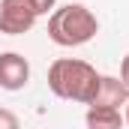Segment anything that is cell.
Here are the masks:
<instances>
[{"label":"cell","instance_id":"cell-1","mask_svg":"<svg viewBox=\"0 0 129 129\" xmlns=\"http://www.w3.org/2000/svg\"><path fill=\"white\" fill-rule=\"evenodd\" d=\"M99 81L102 75L87 60H78V57H60L48 66V87L57 99L66 102L90 105L99 90Z\"/></svg>","mask_w":129,"mask_h":129},{"label":"cell","instance_id":"cell-2","mask_svg":"<svg viewBox=\"0 0 129 129\" xmlns=\"http://www.w3.org/2000/svg\"><path fill=\"white\" fill-rule=\"evenodd\" d=\"M96 33H99V21L84 3H66L48 15V39L60 48L87 45Z\"/></svg>","mask_w":129,"mask_h":129},{"label":"cell","instance_id":"cell-3","mask_svg":"<svg viewBox=\"0 0 129 129\" xmlns=\"http://www.w3.org/2000/svg\"><path fill=\"white\" fill-rule=\"evenodd\" d=\"M36 9L30 0H0V33L21 36L36 24Z\"/></svg>","mask_w":129,"mask_h":129},{"label":"cell","instance_id":"cell-4","mask_svg":"<svg viewBox=\"0 0 129 129\" xmlns=\"http://www.w3.org/2000/svg\"><path fill=\"white\" fill-rule=\"evenodd\" d=\"M27 81H30V63H27V57H21L18 51H6V54H0V87L3 90H21V87H27Z\"/></svg>","mask_w":129,"mask_h":129},{"label":"cell","instance_id":"cell-5","mask_svg":"<svg viewBox=\"0 0 129 129\" xmlns=\"http://www.w3.org/2000/svg\"><path fill=\"white\" fill-rule=\"evenodd\" d=\"M126 102H129L126 84H123L120 78L102 75L99 90H96V96H93V102H90V105H96V108H120V105H126Z\"/></svg>","mask_w":129,"mask_h":129},{"label":"cell","instance_id":"cell-6","mask_svg":"<svg viewBox=\"0 0 129 129\" xmlns=\"http://www.w3.org/2000/svg\"><path fill=\"white\" fill-rule=\"evenodd\" d=\"M84 123H87V129H123V114H120V108L90 105L87 114H84Z\"/></svg>","mask_w":129,"mask_h":129},{"label":"cell","instance_id":"cell-7","mask_svg":"<svg viewBox=\"0 0 129 129\" xmlns=\"http://www.w3.org/2000/svg\"><path fill=\"white\" fill-rule=\"evenodd\" d=\"M0 129H21L18 114H15V111H9V108H0Z\"/></svg>","mask_w":129,"mask_h":129},{"label":"cell","instance_id":"cell-8","mask_svg":"<svg viewBox=\"0 0 129 129\" xmlns=\"http://www.w3.org/2000/svg\"><path fill=\"white\" fill-rule=\"evenodd\" d=\"M33 9H36V15H48V12H54V3L57 0H30Z\"/></svg>","mask_w":129,"mask_h":129},{"label":"cell","instance_id":"cell-9","mask_svg":"<svg viewBox=\"0 0 129 129\" xmlns=\"http://www.w3.org/2000/svg\"><path fill=\"white\" fill-rule=\"evenodd\" d=\"M120 81L126 84V90H129V54L123 57V63H120Z\"/></svg>","mask_w":129,"mask_h":129},{"label":"cell","instance_id":"cell-10","mask_svg":"<svg viewBox=\"0 0 129 129\" xmlns=\"http://www.w3.org/2000/svg\"><path fill=\"white\" fill-rule=\"evenodd\" d=\"M123 123H129V102H126V114H123Z\"/></svg>","mask_w":129,"mask_h":129}]
</instances>
